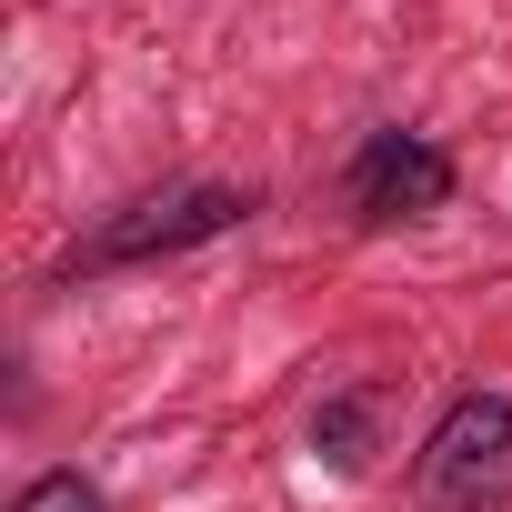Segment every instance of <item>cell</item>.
<instances>
[{
    "mask_svg": "<svg viewBox=\"0 0 512 512\" xmlns=\"http://www.w3.org/2000/svg\"><path fill=\"white\" fill-rule=\"evenodd\" d=\"M312 452H322L332 472H372V452H382V392H372V382L332 392V402L312 412Z\"/></svg>",
    "mask_w": 512,
    "mask_h": 512,
    "instance_id": "4",
    "label": "cell"
},
{
    "mask_svg": "<svg viewBox=\"0 0 512 512\" xmlns=\"http://www.w3.org/2000/svg\"><path fill=\"white\" fill-rule=\"evenodd\" d=\"M11 512H111V492H101L91 472H41V482L11 502Z\"/></svg>",
    "mask_w": 512,
    "mask_h": 512,
    "instance_id": "5",
    "label": "cell"
},
{
    "mask_svg": "<svg viewBox=\"0 0 512 512\" xmlns=\"http://www.w3.org/2000/svg\"><path fill=\"white\" fill-rule=\"evenodd\" d=\"M412 502L422 512H512V402L462 392L412 452Z\"/></svg>",
    "mask_w": 512,
    "mask_h": 512,
    "instance_id": "1",
    "label": "cell"
},
{
    "mask_svg": "<svg viewBox=\"0 0 512 512\" xmlns=\"http://www.w3.org/2000/svg\"><path fill=\"white\" fill-rule=\"evenodd\" d=\"M442 201H452V151L422 141V131H372V141L342 161V211H352V231L432 221Z\"/></svg>",
    "mask_w": 512,
    "mask_h": 512,
    "instance_id": "3",
    "label": "cell"
},
{
    "mask_svg": "<svg viewBox=\"0 0 512 512\" xmlns=\"http://www.w3.org/2000/svg\"><path fill=\"white\" fill-rule=\"evenodd\" d=\"M231 221H251V191H241V181H171V191L111 211V221L71 251V272H131V262H161V251H191V241L231 231Z\"/></svg>",
    "mask_w": 512,
    "mask_h": 512,
    "instance_id": "2",
    "label": "cell"
}]
</instances>
